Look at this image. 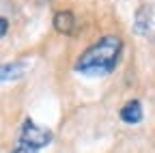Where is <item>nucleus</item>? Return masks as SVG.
I'll return each mask as SVG.
<instances>
[{
  "label": "nucleus",
  "instance_id": "f03ea898",
  "mask_svg": "<svg viewBox=\"0 0 155 153\" xmlns=\"http://www.w3.org/2000/svg\"><path fill=\"white\" fill-rule=\"evenodd\" d=\"M17 140L28 145V147H32V149H37V151H41L43 147H48L54 140V134L48 127H43V125H37L32 119H26L22 123V127H19Z\"/></svg>",
  "mask_w": 155,
  "mask_h": 153
},
{
  "label": "nucleus",
  "instance_id": "20e7f679",
  "mask_svg": "<svg viewBox=\"0 0 155 153\" xmlns=\"http://www.w3.org/2000/svg\"><path fill=\"white\" fill-rule=\"evenodd\" d=\"M54 28H56V32H61V35H71L73 30H75V17H73V13L71 11H58L56 15H54Z\"/></svg>",
  "mask_w": 155,
  "mask_h": 153
},
{
  "label": "nucleus",
  "instance_id": "7ed1b4c3",
  "mask_svg": "<svg viewBox=\"0 0 155 153\" xmlns=\"http://www.w3.org/2000/svg\"><path fill=\"white\" fill-rule=\"evenodd\" d=\"M121 121L127 123V125H136V123H140L142 117H144V110H142V104L138 99H129L123 108H121Z\"/></svg>",
  "mask_w": 155,
  "mask_h": 153
},
{
  "label": "nucleus",
  "instance_id": "f257e3e1",
  "mask_svg": "<svg viewBox=\"0 0 155 153\" xmlns=\"http://www.w3.org/2000/svg\"><path fill=\"white\" fill-rule=\"evenodd\" d=\"M123 54V41L116 35H104L93 45H88L73 65V69L86 78H106L119 67Z\"/></svg>",
  "mask_w": 155,
  "mask_h": 153
},
{
  "label": "nucleus",
  "instance_id": "0eeeda50",
  "mask_svg": "<svg viewBox=\"0 0 155 153\" xmlns=\"http://www.w3.org/2000/svg\"><path fill=\"white\" fill-rule=\"evenodd\" d=\"M0 24H2V28H0V35L7 37V30H9V20H7V17H2V20H0Z\"/></svg>",
  "mask_w": 155,
  "mask_h": 153
},
{
  "label": "nucleus",
  "instance_id": "39448f33",
  "mask_svg": "<svg viewBox=\"0 0 155 153\" xmlns=\"http://www.w3.org/2000/svg\"><path fill=\"white\" fill-rule=\"evenodd\" d=\"M26 73V63L24 61H13V63H5L2 65V82H13L19 80Z\"/></svg>",
  "mask_w": 155,
  "mask_h": 153
},
{
  "label": "nucleus",
  "instance_id": "423d86ee",
  "mask_svg": "<svg viewBox=\"0 0 155 153\" xmlns=\"http://www.w3.org/2000/svg\"><path fill=\"white\" fill-rule=\"evenodd\" d=\"M11 153H39L37 149H32V147H28V145H24V142H15V147L11 149Z\"/></svg>",
  "mask_w": 155,
  "mask_h": 153
}]
</instances>
